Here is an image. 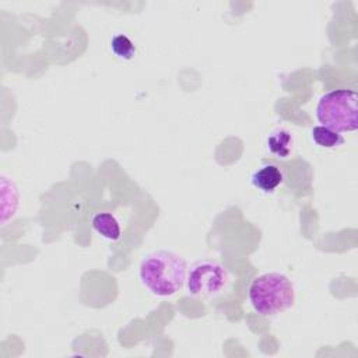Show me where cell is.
<instances>
[{"label":"cell","mask_w":358,"mask_h":358,"mask_svg":"<svg viewBox=\"0 0 358 358\" xmlns=\"http://www.w3.org/2000/svg\"><path fill=\"white\" fill-rule=\"evenodd\" d=\"M310 136L312 140L322 148H336L344 143V137L338 131L322 124L312 127Z\"/></svg>","instance_id":"obj_8"},{"label":"cell","mask_w":358,"mask_h":358,"mask_svg":"<svg viewBox=\"0 0 358 358\" xmlns=\"http://www.w3.org/2000/svg\"><path fill=\"white\" fill-rule=\"evenodd\" d=\"M138 277L152 295L171 296L186 281V262L173 250L159 249L144 256L138 267Z\"/></svg>","instance_id":"obj_1"},{"label":"cell","mask_w":358,"mask_h":358,"mask_svg":"<svg viewBox=\"0 0 358 358\" xmlns=\"http://www.w3.org/2000/svg\"><path fill=\"white\" fill-rule=\"evenodd\" d=\"M358 94L350 88H337L323 94L316 105V117L322 126L338 133L355 131Z\"/></svg>","instance_id":"obj_3"},{"label":"cell","mask_w":358,"mask_h":358,"mask_svg":"<svg viewBox=\"0 0 358 358\" xmlns=\"http://www.w3.org/2000/svg\"><path fill=\"white\" fill-rule=\"evenodd\" d=\"M91 224H92V228L95 229V232L98 235H101L102 238L112 241V242L120 239L122 227L115 214L106 213V211L96 213L92 215Z\"/></svg>","instance_id":"obj_6"},{"label":"cell","mask_w":358,"mask_h":358,"mask_svg":"<svg viewBox=\"0 0 358 358\" xmlns=\"http://www.w3.org/2000/svg\"><path fill=\"white\" fill-rule=\"evenodd\" d=\"M110 49L112 52L123 60H130L133 59L134 53H136V46L134 43L123 34H117L112 38L110 41Z\"/></svg>","instance_id":"obj_9"},{"label":"cell","mask_w":358,"mask_h":358,"mask_svg":"<svg viewBox=\"0 0 358 358\" xmlns=\"http://www.w3.org/2000/svg\"><path fill=\"white\" fill-rule=\"evenodd\" d=\"M282 180H284L282 169L277 164H271V162L262 165L250 176L252 185L263 193L275 192V189L282 183Z\"/></svg>","instance_id":"obj_5"},{"label":"cell","mask_w":358,"mask_h":358,"mask_svg":"<svg viewBox=\"0 0 358 358\" xmlns=\"http://www.w3.org/2000/svg\"><path fill=\"white\" fill-rule=\"evenodd\" d=\"M249 302L263 316H274L294 305L295 289L291 280L281 273H264L249 285Z\"/></svg>","instance_id":"obj_2"},{"label":"cell","mask_w":358,"mask_h":358,"mask_svg":"<svg viewBox=\"0 0 358 358\" xmlns=\"http://www.w3.org/2000/svg\"><path fill=\"white\" fill-rule=\"evenodd\" d=\"M229 280L228 270L218 262L200 260L189 270L186 282L189 294L201 298L220 295Z\"/></svg>","instance_id":"obj_4"},{"label":"cell","mask_w":358,"mask_h":358,"mask_svg":"<svg viewBox=\"0 0 358 358\" xmlns=\"http://www.w3.org/2000/svg\"><path fill=\"white\" fill-rule=\"evenodd\" d=\"M294 134L284 127H277L267 136V148L273 155L278 158L289 157L294 148Z\"/></svg>","instance_id":"obj_7"}]
</instances>
